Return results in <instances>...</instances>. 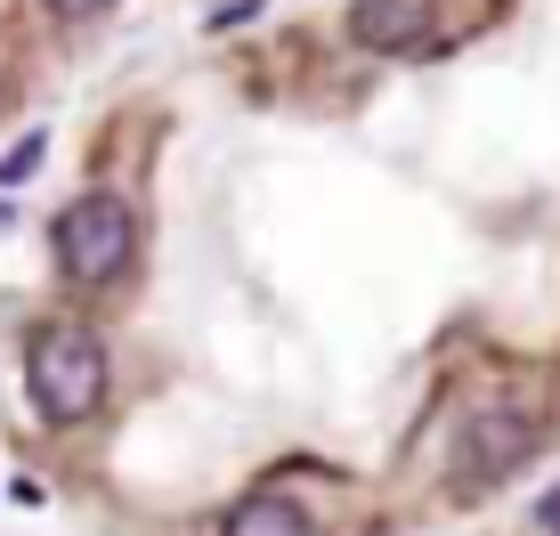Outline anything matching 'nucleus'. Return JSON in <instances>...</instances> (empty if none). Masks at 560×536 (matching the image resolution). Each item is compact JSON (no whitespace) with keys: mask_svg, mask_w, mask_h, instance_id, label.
Listing matches in <instances>:
<instances>
[{"mask_svg":"<svg viewBox=\"0 0 560 536\" xmlns=\"http://www.w3.org/2000/svg\"><path fill=\"white\" fill-rule=\"evenodd\" d=\"M25 391L49 423H90L106 407V350L90 325H42L25 350Z\"/></svg>","mask_w":560,"mask_h":536,"instance_id":"f257e3e1","label":"nucleus"},{"mask_svg":"<svg viewBox=\"0 0 560 536\" xmlns=\"http://www.w3.org/2000/svg\"><path fill=\"white\" fill-rule=\"evenodd\" d=\"M49 244H57V268H66L73 284H114L130 268V253H139V220H130L122 196L90 187V196H73L66 212H57Z\"/></svg>","mask_w":560,"mask_h":536,"instance_id":"f03ea898","label":"nucleus"},{"mask_svg":"<svg viewBox=\"0 0 560 536\" xmlns=\"http://www.w3.org/2000/svg\"><path fill=\"white\" fill-rule=\"evenodd\" d=\"M536 415H520V407H488V415H471V431H463V447H455V480L463 488H495V480H512L520 464L536 455Z\"/></svg>","mask_w":560,"mask_h":536,"instance_id":"7ed1b4c3","label":"nucleus"},{"mask_svg":"<svg viewBox=\"0 0 560 536\" xmlns=\"http://www.w3.org/2000/svg\"><path fill=\"white\" fill-rule=\"evenodd\" d=\"M350 33L365 49L398 57V49H422L439 33V0H358L350 9Z\"/></svg>","mask_w":560,"mask_h":536,"instance_id":"20e7f679","label":"nucleus"},{"mask_svg":"<svg viewBox=\"0 0 560 536\" xmlns=\"http://www.w3.org/2000/svg\"><path fill=\"white\" fill-rule=\"evenodd\" d=\"M220 536H317V521H308L293 496L268 488V496H244V504L220 521Z\"/></svg>","mask_w":560,"mask_h":536,"instance_id":"39448f33","label":"nucleus"},{"mask_svg":"<svg viewBox=\"0 0 560 536\" xmlns=\"http://www.w3.org/2000/svg\"><path fill=\"white\" fill-rule=\"evenodd\" d=\"M33 163H42V139H25V147H16V155L9 163H0V187H16V179H25V171Z\"/></svg>","mask_w":560,"mask_h":536,"instance_id":"423d86ee","label":"nucleus"},{"mask_svg":"<svg viewBox=\"0 0 560 536\" xmlns=\"http://www.w3.org/2000/svg\"><path fill=\"white\" fill-rule=\"evenodd\" d=\"M98 9H114V0H49V16H98Z\"/></svg>","mask_w":560,"mask_h":536,"instance_id":"0eeeda50","label":"nucleus"},{"mask_svg":"<svg viewBox=\"0 0 560 536\" xmlns=\"http://www.w3.org/2000/svg\"><path fill=\"white\" fill-rule=\"evenodd\" d=\"M536 521H545V528H552V536H560V488H552V496H545V504H536Z\"/></svg>","mask_w":560,"mask_h":536,"instance_id":"6e6552de","label":"nucleus"},{"mask_svg":"<svg viewBox=\"0 0 560 536\" xmlns=\"http://www.w3.org/2000/svg\"><path fill=\"white\" fill-rule=\"evenodd\" d=\"M0 220H9V203H0Z\"/></svg>","mask_w":560,"mask_h":536,"instance_id":"1a4fd4ad","label":"nucleus"}]
</instances>
